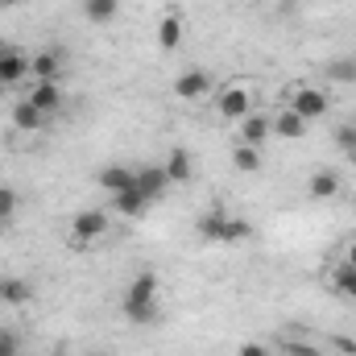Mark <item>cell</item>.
<instances>
[{"instance_id": "obj_1", "label": "cell", "mask_w": 356, "mask_h": 356, "mask_svg": "<svg viewBox=\"0 0 356 356\" xmlns=\"http://www.w3.org/2000/svg\"><path fill=\"white\" fill-rule=\"evenodd\" d=\"M158 294H162V277H158L154 269H141V273L129 282L124 298H120V311H124V319H129L133 327H141V323H154V319H158Z\"/></svg>"}, {"instance_id": "obj_2", "label": "cell", "mask_w": 356, "mask_h": 356, "mask_svg": "<svg viewBox=\"0 0 356 356\" xmlns=\"http://www.w3.org/2000/svg\"><path fill=\"white\" fill-rule=\"evenodd\" d=\"M108 228H112V216H108L104 207H83V211H75V220H71V249H88L91 241L108 236Z\"/></svg>"}, {"instance_id": "obj_3", "label": "cell", "mask_w": 356, "mask_h": 356, "mask_svg": "<svg viewBox=\"0 0 356 356\" xmlns=\"http://www.w3.org/2000/svg\"><path fill=\"white\" fill-rule=\"evenodd\" d=\"M216 112H220V120L241 124L253 112V91H249V83H224V88H216Z\"/></svg>"}, {"instance_id": "obj_4", "label": "cell", "mask_w": 356, "mask_h": 356, "mask_svg": "<svg viewBox=\"0 0 356 356\" xmlns=\"http://www.w3.org/2000/svg\"><path fill=\"white\" fill-rule=\"evenodd\" d=\"M207 95H216V79H211V71H203V67H186L175 79V99H182V104H199V99H207Z\"/></svg>"}, {"instance_id": "obj_5", "label": "cell", "mask_w": 356, "mask_h": 356, "mask_svg": "<svg viewBox=\"0 0 356 356\" xmlns=\"http://www.w3.org/2000/svg\"><path fill=\"white\" fill-rule=\"evenodd\" d=\"M286 108H294L307 124L311 120H319V116H327V108H332V99H327V91L323 88H311V83H302V88L290 91V104Z\"/></svg>"}, {"instance_id": "obj_6", "label": "cell", "mask_w": 356, "mask_h": 356, "mask_svg": "<svg viewBox=\"0 0 356 356\" xmlns=\"http://www.w3.org/2000/svg\"><path fill=\"white\" fill-rule=\"evenodd\" d=\"M58 79H63V50L46 46L29 54V83H58Z\"/></svg>"}, {"instance_id": "obj_7", "label": "cell", "mask_w": 356, "mask_h": 356, "mask_svg": "<svg viewBox=\"0 0 356 356\" xmlns=\"http://www.w3.org/2000/svg\"><path fill=\"white\" fill-rule=\"evenodd\" d=\"M269 129H273L277 141H302V137L311 133V124H307L294 108H277V112L269 116Z\"/></svg>"}, {"instance_id": "obj_8", "label": "cell", "mask_w": 356, "mask_h": 356, "mask_svg": "<svg viewBox=\"0 0 356 356\" xmlns=\"http://www.w3.org/2000/svg\"><path fill=\"white\" fill-rule=\"evenodd\" d=\"M340 186H344V175L332 170V166H323V170H315V175L307 178V199L311 203H327V199L340 195Z\"/></svg>"}, {"instance_id": "obj_9", "label": "cell", "mask_w": 356, "mask_h": 356, "mask_svg": "<svg viewBox=\"0 0 356 356\" xmlns=\"http://www.w3.org/2000/svg\"><path fill=\"white\" fill-rule=\"evenodd\" d=\"M25 79H29V54L8 46V54H0V88H17Z\"/></svg>"}, {"instance_id": "obj_10", "label": "cell", "mask_w": 356, "mask_h": 356, "mask_svg": "<svg viewBox=\"0 0 356 356\" xmlns=\"http://www.w3.org/2000/svg\"><path fill=\"white\" fill-rule=\"evenodd\" d=\"M162 170H166V178H170V186H186L191 178H195V158H191V149L186 145H175L170 154H166V162H162Z\"/></svg>"}, {"instance_id": "obj_11", "label": "cell", "mask_w": 356, "mask_h": 356, "mask_svg": "<svg viewBox=\"0 0 356 356\" xmlns=\"http://www.w3.org/2000/svg\"><path fill=\"white\" fill-rule=\"evenodd\" d=\"M0 302H4V307H25V302H33V282L21 277V273H4V277H0Z\"/></svg>"}, {"instance_id": "obj_12", "label": "cell", "mask_w": 356, "mask_h": 356, "mask_svg": "<svg viewBox=\"0 0 356 356\" xmlns=\"http://www.w3.org/2000/svg\"><path fill=\"white\" fill-rule=\"evenodd\" d=\"M99 191H108V195H120V191H129V186H137V170L133 166H120V162H112V166H104L99 175Z\"/></svg>"}, {"instance_id": "obj_13", "label": "cell", "mask_w": 356, "mask_h": 356, "mask_svg": "<svg viewBox=\"0 0 356 356\" xmlns=\"http://www.w3.org/2000/svg\"><path fill=\"white\" fill-rule=\"evenodd\" d=\"M149 199L137 191V186H129V191H120V195H112V211L116 216H124V220H141V216H149Z\"/></svg>"}, {"instance_id": "obj_14", "label": "cell", "mask_w": 356, "mask_h": 356, "mask_svg": "<svg viewBox=\"0 0 356 356\" xmlns=\"http://www.w3.org/2000/svg\"><path fill=\"white\" fill-rule=\"evenodd\" d=\"M137 191H141L149 203H158V199L170 191V178H166V170H162V162H158V166H141V170H137Z\"/></svg>"}, {"instance_id": "obj_15", "label": "cell", "mask_w": 356, "mask_h": 356, "mask_svg": "<svg viewBox=\"0 0 356 356\" xmlns=\"http://www.w3.org/2000/svg\"><path fill=\"white\" fill-rule=\"evenodd\" d=\"M8 116H13V129H17V133H42V129H46V120H50V116H46V112H38L29 99H17Z\"/></svg>"}, {"instance_id": "obj_16", "label": "cell", "mask_w": 356, "mask_h": 356, "mask_svg": "<svg viewBox=\"0 0 356 356\" xmlns=\"http://www.w3.org/2000/svg\"><path fill=\"white\" fill-rule=\"evenodd\" d=\"M224 224H228V211H224V207H207V211L195 220V232H199V241H203V245H220Z\"/></svg>"}, {"instance_id": "obj_17", "label": "cell", "mask_w": 356, "mask_h": 356, "mask_svg": "<svg viewBox=\"0 0 356 356\" xmlns=\"http://www.w3.org/2000/svg\"><path fill=\"white\" fill-rule=\"evenodd\" d=\"M38 112H46V116H54V112H63V88L58 83H29V95H25Z\"/></svg>"}, {"instance_id": "obj_18", "label": "cell", "mask_w": 356, "mask_h": 356, "mask_svg": "<svg viewBox=\"0 0 356 356\" xmlns=\"http://www.w3.org/2000/svg\"><path fill=\"white\" fill-rule=\"evenodd\" d=\"M269 137H273V129H269V116H261V112L253 108V112L241 120V137H236V141H245V145H257V149H261Z\"/></svg>"}, {"instance_id": "obj_19", "label": "cell", "mask_w": 356, "mask_h": 356, "mask_svg": "<svg viewBox=\"0 0 356 356\" xmlns=\"http://www.w3.org/2000/svg\"><path fill=\"white\" fill-rule=\"evenodd\" d=\"M178 46H182V13H166L158 21V50L162 54H175Z\"/></svg>"}, {"instance_id": "obj_20", "label": "cell", "mask_w": 356, "mask_h": 356, "mask_svg": "<svg viewBox=\"0 0 356 356\" xmlns=\"http://www.w3.org/2000/svg\"><path fill=\"white\" fill-rule=\"evenodd\" d=\"M245 241H253V224H249L245 216L228 211V224H224V236H220V245H224V249H236V245H245Z\"/></svg>"}, {"instance_id": "obj_21", "label": "cell", "mask_w": 356, "mask_h": 356, "mask_svg": "<svg viewBox=\"0 0 356 356\" xmlns=\"http://www.w3.org/2000/svg\"><path fill=\"white\" fill-rule=\"evenodd\" d=\"M232 166H236L241 175H257V170L266 166V158H261V149H257V145L236 141V145H232Z\"/></svg>"}, {"instance_id": "obj_22", "label": "cell", "mask_w": 356, "mask_h": 356, "mask_svg": "<svg viewBox=\"0 0 356 356\" xmlns=\"http://www.w3.org/2000/svg\"><path fill=\"white\" fill-rule=\"evenodd\" d=\"M332 290L336 294H344L348 302H356V266H348V261H340V266H332Z\"/></svg>"}, {"instance_id": "obj_23", "label": "cell", "mask_w": 356, "mask_h": 356, "mask_svg": "<svg viewBox=\"0 0 356 356\" xmlns=\"http://www.w3.org/2000/svg\"><path fill=\"white\" fill-rule=\"evenodd\" d=\"M120 13V0H83V17L91 25H112Z\"/></svg>"}, {"instance_id": "obj_24", "label": "cell", "mask_w": 356, "mask_h": 356, "mask_svg": "<svg viewBox=\"0 0 356 356\" xmlns=\"http://www.w3.org/2000/svg\"><path fill=\"white\" fill-rule=\"evenodd\" d=\"M17 211H21V195H17L13 186H4V182H0V224H13V220H17Z\"/></svg>"}, {"instance_id": "obj_25", "label": "cell", "mask_w": 356, "mask_h": 356, "mask_svg": "<svg viewBox=\"0 0 356 356\" xmlns=\"http://www.w3.org/2000/svg\"><path fill=\"white\" fill-rule=\"evenodd\" d=\"M327 75H332L336 83H356V58H340V63H332Z\"/></svg>"}, {"instance_id": "obj_26", "label": "cell", "mask_w": 356, "mask_h": 356, "mask_svg": "<svg viewBox=\"0 0 356 356\" xmlns=\"http://www.w3.org/2000/svg\"><path fill=\"white\" fill-rule=\"evenodd\" d=\"M282 356H323V353L311 340H282Z\"/></svg>"}, {"instance_id": "obj_27", "label": "cell", "mask_w": 356, "mask_h": 356, "mask_svg": "<svg viewBox=\"0 0 356 356\" xmlns=\"http://www.w3.org/2000/svg\"><path fill=\"white\" fill-rule=\"evenodd\" d=\"M0 356H21V336L13 327H0Z\"/></svg>"}, {"instance_id": "obj_28", "label": "cell", "mask_w": 356, "mask_h": 356, "mask_svg": "<svg viewBox=\"0 0 356 356\" xmlns=\"http://www.w3.org/2000/svg\"><path fill=\"white\" fill-rule=\"evenodd\" d=\"M236 356H273V353H269V344H261V340H245L236 348Z\"/></svg>"}, {"instance_id": "obj_29", "label": "cell", "mask_w": 356, "mask_h": 356, "mask_svg": "<svg viewBox=\"0 0 356 356\" xmlns=\"http://www.w3.org/2000/svg\"><path fill=\"white\" fill-rule=\"evenodd\" d=\"M336 141H340V149H353L356 145V124H344V129L336 133Z\"/></svg>"}, {"instance_id": "obj_30", "label": "cell", "mask_w": 356, "mask_h": 356, "mask_svg": "<svg viewBox=\"0 0 356 356\" xmlns=\"http://www.w3.org/2000/svg\"><path fill=\"white\" fill-rule=\"evenodd\" d=\"M336 348H340V356H356V340L353 336H336Z\"/></svg>"}, {"instance_id": "obj_31", "label": "cell", "mask_w": 356, "mask_h": 356, "mask_svg": "<svg viewBox=\"0 0 356 356\" xmlns=\"http://www.w3.org/2000/svg\"><path fill=\"white\" fill-rule=\"evenodd\" d=\"M344 261H348V266H356V232L344 241Z\"/></svg>"}, {"instance_id": "obj_32", "label": "cell", "mask_w": 356, "mask_h": 356, "mask_svg": "<svg viewBox=\"0 0 356 356\" xmlns=\"http://www.w3.org/2000/svg\"><path fill=\"white\" fill-rule=\"evenodd\" d=\"M8 46H13V42H8V38H0V54H8Z\"/></svg>"}, {"instance_id": "obj_33", "label": "cell", "mask_w": 356, "mask_h": 356, "mask_svg": "<svg viewBox=\"0 0 356 356\" xmlns=\"http://www.w3.org/2000/svg\"><path fill=\"white\" fill-rule=\"evenodd\" d=\"M348 158H353V166H356V145H353V149H348Z\"/></svg>"}, {"instance_id": "obj_34", "label": "cell", "mask_w": 356, "mask_h": 356, "mask_svg": "<svg viewBox=\"0 0 356 356\" xmlns=\"http://www.w3.org/2000/svg\"><path fill=\"white\" fill-rule=\"evenodd\" d=\"M91 356H116V353H91Z\"/></svg>"}, {"instance_id": "obj_35", "label": "cell", "mask_w": 356, "mask_h": 356, "mask_svg": "<svg viewBox=\"0 0 356 356\" xmlns=\"http://www.w3.org/2000/svg\"><path fill=\"white\" fill-rule=\"evenodd\" d=\"M0 4H13V0H0Z\"/></svg>"}, {"instance_id": "obj_36", "label": "cell", "mask_w": 356, "mask_h": 356, "mask_svg": "<svg viewBox=\"0 0 356 356\" xmlns=\"http://www.w3.org/2000/svg\"><path fill=\"white\" fill-rule=\"evenodd\" d=\"M353 186H356V178H353Z\"/></svg>"}]
</instances>
